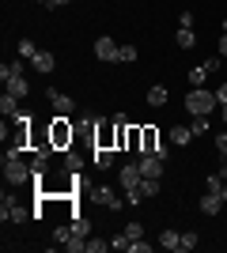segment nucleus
<instances>
[{
	"label": "nucleus",
	"mask_w": 227,
	"mask_h": 253,
	"mask_svg": "<svg viewBox=\"0 0 227 253\" xmlns=\"http://www.w3.org/2000/svg\"><path fill=\"white\" fill-rule=\"evenodd\" d=\"M45 132H49V144H53L57 151H68V148H72V140H76V132H80V128H76V125L68 121L65 114H57L53 121H49V128H45Z\"/></svg>",
	"instance_id": "nucleus-1"
},
{
	"label": "nucleus",
	"mask_w": 227,
	"mask_h": 253,
	"mask_svg": "<svg viewBox=\"0 0 227 253\" xmlns=\"http://www.w3.org/2000/svg\"><path fill=\"white\" fill-rule=\"evenodd\" d=\"M216 106H220L216 91H205V87H189V91H185V110H189L193 117H208Z\"/></svg>",
	"instance_id": "nucleus-2"
},
{
	"label": "nucleus",
	"mask_w": 227,
	"mask_h": 253,
	"mask_svg": "<svg viewBox=\"0 0 227 253\" xmlns=\"http://www.w3.org/2000/svg\"><path fill=\"white\" fill-rule=\"evenodd\" d=\"M31 178H34V167H31V163H23V159H4V181H8L11 189L27 185Z\"/></svg>",
	"instance_id": "nucleus-3"
},
{
	"label": "nucleus",
	"mask_w": 227,
	"mask_h": 253,
	"mask_svg": "<svg viewBox=\"0 0 227 253\" xmlns=\"http://www.w3.org/2000/svg\"><path fill=\"white\" fill-rule=\"evenodd\" d=\"M95 148L118 151V121H95Z\"/></svg>",
	"instance_id": "nucleus-4"
},
{
	"label": "nucleus",
	"mask_w": 227,
	"mask_h": 253,
	"mask_svg": "<svg viewBox=\"0 0 227 253\" xmlns=\"http://www.w3.org/2000/svg\"><path fill=\"white\" fill-rule=\"evenodd\" d=\"M27 215H34V211L23 208L19 201H8V193H4V201H0V219H4V223H23Z\"/></svg>",
	"instance_id": "nucleus-5"
},
{
	"label": "nucleus",
	"mask_w": 227,
	"mask_h": 253,
	"mask_svg": "<svg viewBox=\"0 0 227 253\" xmlns=\"http://www.w3.org/2000/svg\"><path fill=\"white\" fill-rule=\"evenodd\" d=\"M45 98H49V106H53V114H76V98L72 95H65V91H57V87H49L45 91Z\"/></svg>",
	"instance_id": "nucleus-6"
},
{
	"label": "nucleus",
	"mask_w": 227,
	"mask_h": 253,
	"mask_svg": "<svg viewBox=\"0 0 227 253\" xmlns=\"http://www.w3.org/2000/svg\"><path fill=\"white\" fill-rule=\"evenodd\" d=\"M118 49H121V42H114L110 34H102V38L95 42V57L106 61V64H118Z\"/></svg>",
	"instance_id": "nucleus-7"
},
{
	"label": "nucleus",
	"mask_w": 227,
	"mask_h": 253,
	"mask_svg": "<svg viewBox=\"0 0 227 253\" xmlns=\"http://www.w3.org/2000/svg\"><path fill=\"white\" fill-rule=\"evenodd\" d=\"M118 181H121V189H136L144 181V174H140V163L133 159V163H125V167L118 170Z\"/></svg>",
	"instance_id": "nucleus-8"
},
{
	"label": "nucleus",
	"mask_w": 227,
	"mask_h": 253,
	"mask_svg": "<svg viewBox=\"0 0 227 253\" xmlns=\"http://www.w3.org/2000/svg\"><path fill=\"white\" fill-rule=\"evenodd\" d=\"M91 197H95L98 204H106L110 211H125V197H118V193L110 189V185H98V189L91 193Z\"/></svg>",
	"instance_id": "nucleus-9"
},
{
	"label": "nucleus",
	"mask_w": 227,
	"mask_h": 253,
	"mask_svg": "<svg viewBox=\"0 0 227 253\" xmlns=\"http://www.w3.org/2000/svg\"><path fill=\"white\" fill-rule=\"evenodd\" d=\"M136 163H140L144 178H159L163 181V159L159 155H136Z\"/></svg>",
	"instance_id": "nucleus-10"
},
{
	"label": "nucleus",
	"mask_w": 227,
	"mask_h": 253,
	"mask_svg": "<svg viewBox=\"0 0 227 253\" xmlns=\"http://www.w3.org/2000/svg\"><path fill=\"white\" fill-rule=\"evenodd\" d=\"M167 140H171L174 148H189V144H193V128L189 125H171V132H167Z\"/></svg>",
	"instance_id": "nucleus-11"
},
{
	"label": "nucleus",
	"mask_w": 227,
	"mask_h": 253,
	"mask_svg": "<svg viewBox=\"0 0 227 253\" xmlns=\"http://www.w3.org/2000/svg\"><path fill=\"white\" fill-rule=\"evenodd\" d=\"M197 208H201V215H220V211H224V197L205 189V197L197 201Z\"/></svg>",
	"instance_id": "nucleus-12"
},
{
	"label": "nucleus",
	"mask_w": 227,
	"mask_h": 253,
	"mask_svg": "<svg viewBox=\"0 0 227 253\" xmlns=\"http://www.w3.org/2000/svg\"><path fill=\"white\" fill-rule=\"evenodd\" d=\"M27 64L31 61H4L0 64V80L8 84V80H15V76H27Z\"/></svg>",
	"instance_id": "nucleus-13"
},
{
	"label": "nucleus",
	"mask_w": 227,
	"mask_h": 253,
	"mask_svg": "<svg viewBox=\"0 0 227 253\" xmlns=\"http://www.w3.org/2000/svg\"><path fill=\"white\" fill-rule=\"evenodd\" d=\"M31 68H38V72H53V68H57V57L49 49H38V57L31 61Z\"/></svg>",
	"instance_id": "nucleus-14"
},
{
	"label": "nucleus",
	"mask_w": 227,
	"mask_h": 253,
	"mask_svg": "<svg viewBox=\"0 0 227 253\" xmlns=\"http://www.w3.org/2000/svg\"><path fill=\"white\" fill-rule=\"evenodd\" d=\"M4 87H8L11 95L19 98V102H23V98H27V95H31V84H27V76H15V80H8V84H4Z\"/></svg>",
	"instance_id": "nucleus-15"
},
{
	"label": "nucleus",
	"mask_w": 227,
	"mask_h": 253,
	"mask_svg": "<svg viewBox=\"0 0 227 253\" xmlns=\"http://www.w3.org/2000/svg\"><path fill=\"white\" fill-rule=\"evenodd\" d=\"M159 246L163 250H182V231H171V227L159 231Z\"/></svg>",
	"instance_id": "nucleus-16"
},
{
	"label": "nucleus",
	"mask_w": 227,
	"mask_h": 253,
	"mask_svg": "<svg viewBox=\"0 0 227 253\" xmlns=\"http://www.w3.org/2000/svg\"><path fill=\"white\" fill-rule=\"evenodd\" d=\"M91 163H95L98 170H110V167H114V148H95Z\"/></svg>",
	"instance_id": "nucleus-17"
},
{
	"label": "nucleus",
	"mask_w": 227,
	"mask_h": 253,
	"mask_svg": "<svg viewBox=\"0 0 227 253\" xmlns=\"http://www.w3.org/2000/svg\"><path fill=\"white\" fill-rule=\"evenodd\" d=\"M174 45H178V49H193V45H197V34H193V27H182V31L174 34Z\"/></svg>",
	"instance_id": "nucleus-18"
},
{
	"label": "nucleus",
	"mask_w": 227,
	"mask_h": 253,
	"mask_svg": "<svg viewBox=\"0 0 227 253\" xmlns=\"http://www.w3.org/2000/svg\"><path fill=\"white\" fill-rule=\"evenodd\" d=\"M0 110H4V117H15V114H23V110H19V98L11 95V91H4V95H0Z\"/></svg>",
	"instance_id": "nucleus-19"
},
{
	"label": "nucleus",
	"mask_w": 227,
	"mask_h": 253,
	"mask_svg": "<svg viewBox=\"0 0 227 253\" xmlns=\"http://www.w3.org/2000/svg\"><path fill=\"white\" fill-rule=\"evenodd\" d=\"M15 49H19L23 61H34V57H38V45H34L31 38H19V42H15Z\"/></svg>",
	"instance_id": "nucleus-20"
},
{
	"label": "nucleus",
	"mask_w": 227,
	"mask_h": 253,
	"mask_svg": "<svg viewBox=\"0 0 227 253\" xmlns=\"http://www.w3.org/2000/svg\"><path fill=\"white\" fill-rule=\"evenodd\" d=\"M125 148L140 155V125H129V132H125Z\"/></svg>",
	"instance_id": "nucleus-21"
},
{
	"label": "nucleus",
	"mask_w": 227,
	"mask_h": 253,
	"mask_svg": "<svg viewBox=\"0 0 227 253\" xmlns=\"http://www.w3.org/2000/svg\"><path fill=\"white\" fill-rule=\"evenodd\" d=\"M208 76H212V72H208L205 64H197V68H189V87H205V80H208Z\"/></svg>",
	"instance_id": "nucleus-22"
},
{
	"label": "nucleus",
	"mask_w": 227,
	"mask_h": 253,
	"mask_svg": "<svg viewBox=\"0 0 227 253\" xmlns=\"http://www.w3.org/2000/svg\"><path fill=\"white\" fill-rule=\"evenodd\" d=\"M65 170H68V174H80V170H84V159L76 155V151H72V148H68V151H65Z\"/></svg>",
	"instance_id": "nucleus-23"
},
{
	"label": "nucleus",
	"mask_w": 227,
	"mask_h": 253,
	"mask_svg": "<svg viewBox=\"0 0 227 253\" xmlns=\"http://www.w3.org/2000/svg\"><path fill=\"white\" fill-rule=\"evenodd\" d=\"M148 106H167V87H163V84H155L148 91Z\"/></svg>",
	"instance_id": "nucleus-24"
},
{
	"label": "nucleus",
	"mask_w": 227,
	"mask_h": 253,
	"mask_svg": "<svg viewBox=\"0 0 227 253\" xmlns=\"http://www.w3.org/2000/svg\"><path fill=\"white\" fill-rule=\"evenodd\" d=\"M140 193H144V201H148V197H159V178H144Z\"/></svg>",
	"instance_id": "nucleus-25"
},
{
	"label": "nucleus",
	"mask_w": 227,
	"mask_h": 253,
	"mask_svg": "<svg viewBox=\"0 0 227 253\" xmlns=\"http://www.w3.org/2000/svg\"><path fill=\"white\" fill-rule=\"evenodd\" d=\"M136 57H140V53H136V45H121V49H118V64H133Z\"/></svg>",
	"instance_id": "nucleus-26"
},
{
	"label": "nucleus",
	"mask_w": 227,
	"mask_h": 253,
	"mask_svg": "<svg viewBox=\"0 0 227 253\" xmlns=\"http://www.w3.org/2000/svg\"><path fill=\"white\" fill-rule=\"evenodd\" d=\"M197 242H201V234H197V231H182V253L197 250Z\"/></svg>",
	"instance_id": "nucleus-27"
},
{
	"label": "nucleus",
	"mask_w": 227,
	"mask_h": 253,
	"mask_svg": "<svg viewBox=\"0 0 227 253\" xmlns=\"http://www.w3.org/2000/svg\"><path fill=\"white\" fill-rule=\"evenodd\" d=\"M129 246H133V238H129L125 231H118L114 238H110V250H129Z\"/></svg>",
	"instance_id": "nucleus-28"
},
{
	"label": "nucleus",
	"mask_w": 227,
	"mask_h": 253,
	"mask_svg": "<svg viewBox=\"0 0 227 253\" xmlns=\"http://www.w3.org/2000/svg\"><path fill=\"white\" fill-rule=\"evenodd\" d=\"M121 231H125V234H129V238H133V242H136V238H144V223L129 219V223H125V227H121Z\"/></svg>",
	"instance_id": "nucleus-29"
},
{
	"label": "nucleus",
	"mask_w": 227,
	"mask_h": 253,
	"mask_svg": "<svg viewBox=\"0 0 227 253\" xmlns=\"http://www.w3.org/2000/svg\"><path fill=\"white\" fill-rule=\"evenodd\" d=\"M205 189L208 193H224V178H220V174H208V178H205Z\"/></svg>",
	"instance_id": "nucleus-30"
},
{
	"label": "nucleus",
	"mask_w": 227,
	"mask_h": 253,
	"mask_svg": "<svg viewBox=\"0 0 227 253\" xmlns=\"http://www.w3.org/2000/svg\"><path fill=\"white\" fill-rule=\"evenodd\" d=\"M110 242H102V238H87V250L84 253H106Z\"/></svg>",
	"instance_id": "nucleus-31"
},
{
	"label": "nucleus",
	"mask_w": 227,
	"mask_h": 253,
	"mask_svg": "<svg viewBox=\"0 0 227 253\" xmlns=\"http://www.w3.org/2000/svg\"><path fill=\"white\" fill-rule=\"evenodd\" d=\"M189 128H193V136H205V132H208V117H197Z\"/></svg>",
	"instance_id": "nucleus-32"
},
{
	"label": "nucleus",
	"mask_w": 227,
	"mask_h": 253,
	"mask_svg": "<svg viewBox=\"0 0 227 253\" xmlns=\"http://www.w3.org/2000/svg\"><path fill=\"white\" fill-rule=\"evenodd\" d=\"M129 253H151V242H144V238H136V242L129 246Z\"/></svg>",
	"instance_id": "nucleus-33"
},
{
	"label": "nucleus",
	"mask_w": 227,
	"mask_h": 253,
	"mask_svg": "<svg viewBox=\"0 0 227 253\" xmlns=\"http://www.w3.org/2000/svg\"><path fill=\"white\" fill-rule=\"evenodd\" d=\"M216 155L227 159V132H220V136H216Z\"/></svg>",
	"instance_id": "nucleus-34"
},
{
	"label": "nucleus",
	"mask_w": 227,
	"mask_h": 253,
	"mask_svg": "<svg viewBox=\"0 0 227 253\" xmlns=\"http://www.w3.org/2000/svg\"><path fill=\"white\" fill-rule=\"evenodd\" d=\"M125 201H129V204H140V201H144V193H140V185H136V189H125Z\"/></svg>",
	"instance_id": "nucleus-35"
},
{
	"label": "nucleus",
	"mask_w": 227,
	"mask_h": 253,
	"mask_svg": "<svg viewBox=\"0 0 227 253\" xmlns=\"http://www.w3.org/2000/svg\"><path fill=\"white\" fill-rule=\"evenodd\" d=\"M216 102H220V106H227V80L216 87Z\"/></svg>",
	"instance_id": "nucleus-36"
},
{
	"label": "nucleus",
	"mask_w": 227,
	"mask_h": 253,
	"mask_svg": "<svg viewBox=\"0 0 227 253\" xmlns=\"http://www.w3.org/2000/svg\"><path fill=\"white\" fill-rule=\"evenodd\" d=\"M178 27H193V11H182V15H178Z\"/></svg>",
	"instance_id": "nucleus-37"
},
{
	"label": "nucleus",
	"mask_w": 227,
	"mask_h": 253,
	"mask_svg": "<svg viewBox=\"0 0 227 253\" xmlns=\"http://www.w3.org/2000/svg\"><path fill=\"white\" fill-rule=\"evenodd\" d=\"M220 57L227 61V34H220Z\"/></svg>",
	"instance_id": "nucleus-38"
},
{
	"label": "nucleus",
	"mask_w": 227,
	"mask_h": 253,
	"mask_svg": "<svg viewBox=\"0 0 227 253\" xmlns=\"http://www.w3.org/2000/svg\"><path fill=\"white\" fill-rule=\"evenodd\" d=\"M216 174H220V178L227 181V159H220V170H216Z\"/></svg>",
	"instance_id": "nucleus-39"
},
{
	"label": "nucleus",
	"mask_w": 227,
	"mask_h": 253,
	"mask_svg": "<svg viewBox=\"0 0 227 253\" xmlns=\"http://www.w3.org/2000/svg\"><path fill=\"white\" fill-rule=\"evenodd\" d=\"M65 4H72V0H49L45 8H65Z\"/></svg>",
	"instance_id": "nucleus-40"
},
{
	"label": "nucleus",
	"mask_w": 227,
	"mask_h": 253,
	"mask_svg": "<svg viewBox=\"0 0 227 253\" xmlns=\"http://www.w3.org/2000/svg\"><path fill=\"white\" fill-rule=\"evenodd\" d=\"M220 117H224V125H227V106H220Z\"/></svg>",
	"instance_id": "nucleus-41"
},
{
	"label": "nucleus",
	"mask_w": 227,
	"mask_h": 253,
	"mask_svg": "<svg viewBox=\"0 0 227 253\" xmlns=\"http://www.w3.org/2000/svg\"><path fill=\"white\" fill-rule=\"evenodd\" d=\"M220 34H227V19H224V23H220Z\"/></svg>",
	"instance_id": "nucleus-42"
},
{
	"label": "nucleus",
	"mask_w": 227,
	"mask_h": 253,
	"mask_svg": "<svg viewBox=\"0 0 227 253\" xmlns=\"http://www.w3.org/2000/svg\"><path fill=\"white\" fill-rule=\"evenodd\" d=\"M220 197H224V204H227V181H224V193H220Z\"/></svg>",
	"instance_id": "nucleus-43"
},
{
	"label": "nucleus",
	"mask_w": 227,
	"mask_h": 253,
	"mask_svg": "<svg viewBox=\"0 0 227 253\" xmlns=\"http://www.w3.org/2000/svg\"><path fill=\"white\" fill-rule=\"evenodd\" d=\"M38 4H42V8H45V4H49V0H38Z\"/></svg>",
	"instance_id": "nucleus-44"
}]
</instances>
